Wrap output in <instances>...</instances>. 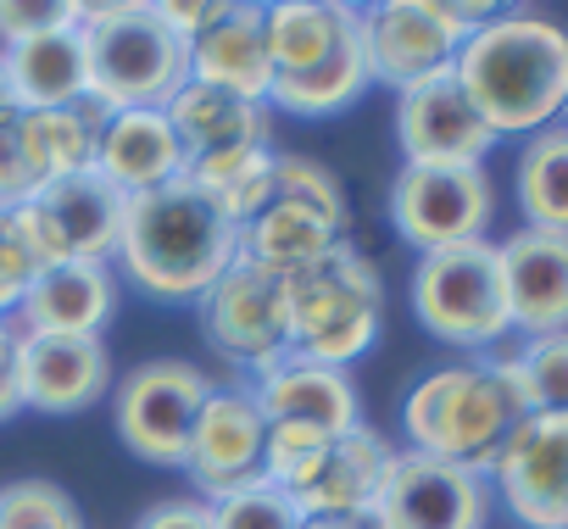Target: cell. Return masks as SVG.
<instances>
[{
	"mask_svg": "<svg viewBox=\"0 0 568 529\" xmlns=\"http://www.w3.org/2000/svg\"><path fill=\"white\" fill-rule=\"evenodd\" d=\"M12 129H0V206H23L34 195V179H29V162H23V145Z\"/></svg>",
	"mask_w": 568,
	"mask_h": 529,
	"instance_id": "obj_36",
	"label": "cell"
},
{
	"mask_svg": "<svg viewBox=\"0 0 568 529\" xmlns=\"http://www.w3.org/2000/svg\"><path fill=\"white\" fill-rule=\"evenodd\" d=\"M390 457L396 451L374 429H352V435L324 440L278 490L291 496L302 518H357V512H374Z\"/></svg>",
	"mask_w": 568,
	"mask_h": 529,
	"instance_id": "obj_16",
	"label": "cell"
},
{
	"mask_svg": "<svg viewBox=\"0 0 568 529\" xmlns=\"http://www.w3.org/2000/svg\"><path fill=\"white\" fill-rule=\"evenodd\" d=\"M490 18V7H452V0H385L363 12V45L379 84H418L429 73H446L463 51V40Z\"/></svg>",
	"mask_w": 568,
	"mask_h": 529,
	"instance_id": "obj_8",
	"label": "cell"
},
{
	"mask_svg": "<svg viewBox=\"0 0 568 529\" xmlns=\"http://www.w3.org/2000/svg\"><path fill=\"white\" fill-rule=\"evenodd\" d=\"M368 84H374V68H368V45H363V12H352L341 45H335L318 68L291 73V79H273L267 106L291 112V118H335V112H346L352 101H363Z\"/></svg>",
	"mask_w": 568,
	"mask_h": 529,
	"instance_id": "obj_26",
	"label": "cell"
},
{
	"mask_svg": "<svg viewBox=\"0 0 568 529\" xmlns=\"http://www.w3.org/2000/svg\"><path fill=\"white\" fill-rule=\"evenodd\" d=\"M485 479L524 529H568V413H529Z\"/></svg>",
	"mask_w": 568,
	"mask_h": 529,
	"instance_id": "obj_14",
	"label": "cell"
},
{
	"mask_svg": "<svg viewBox=\"0 0 568 529\" xmlns=\"http://www.w3.org/2000/svg\"><path fill=\"white\" fill-rule=\"evenodd\" d=\"M485 129L540 134L568 112V29L535 12H490L452 62Z\"/></svg>",
	"mask_w": 568,
	"mask_h": 529,
	"instance_id": "obj_2",
	"label": "cell"
},
{
	"mask_svg": "<svg viewBox=\"0 0 568 529\" xmlns=\"http://www.w3.org/2000/svg\"><path fill=\"white\" fill-rule=\"evenodd\" d=\"M256 407L267 424H302L318 435H352L363 429V407L346 368H324L307 357H284L267 374H256Z\"/></svg>",
	"mask_w": 568,
	"mask_h": 529,
	"instance_id": "obj_20",
	"label": "cell"
},
{
	"mask_svg": "<svg viewBox=\"0 0 568 529\" xmlns=\"http://www.w3.org/2000/svg\"><path fill=\"white\" fill-rule=\"evenodd\" d=\"M156 12H162V23H168V29H173V34L190 45V40H201V34H206V29H212V23H217L229 7H223V0H162Z\"/></svg>",
	"mask_w": 568,
	"mask_h": 529,
	"instance_id": "obj_35",
	"label": "cell"
},
{
	"mask_svg": "<svg viewBox=\"0 0 568 529\" xmlns=\"http://www.w3.org/2000/svg\"><path fill=\"white\" fill-rule=\"evenodd\" d=\"M496 212V184L485 167H402L390 184V223L413 251H446L485 240Z\"/></svg>",
	"mask_w": 568,
	"mask_h": 529,
	"instance_id": "obj_11",
	"label": "cell"
},
{
	"mask_svg": "<svg viewBox=\"0 0 568 529\" xmlns=\"http://www.w3.org/2000/svg\"><path fill=\"white\" fill-rule=\"evenodd\" d=\"M123 274L151 302H201L240 256V223L190 173L123 195L118 251Z\"/></svg>",
	"mask_w": 568,
	"mask_h": 529,
	"instance_id": "obj_1",
	"label": "cell"
},
{
	"mask_svg": "<svg viewBox=\"0 0 568 529\" xmlns=\"http://www.w3.org/2000/svg\"><path fill=\"white\" fill-rule=\"evenodd\" d=\"M352 12L357 7H341V0H278V7H262V34H267L273 79H291V73L318 68L341 45Z\"/></svg>",
	"mask_w": 568,
	"mask_h": 529,
	"instance_id": "obj_28",
	"label": "cell"
},
{
	"mask_svg": "<svg viewBox=\"0 0 568 529\" xmlns=\"http://www.w3.org/2000/svg\"><path fill=\"white\" fill-rule=\"evenodd\" d=\"M118 313V279L106 262H57L40 268L12 324L23 335H101Z\"/></svg>",
	"mask_w": 568,
	"mask_h": 529,
	"instance_id": "obj_21",
	"label": "cell"
},
{
	"mask_svg": "<svg viewBox=\"0 0 568 529\" xmlns=\"http://www.w3.org/2000/svg\"><path fill=\"white\" fill-rule=\"evenodd\" d=\"M101 123H106V112L95 101L51 106V112H23L12 134L23 145V162H29L34 190L51 184V179H68V173L95 167V134H101Z\"/></svg>",
	"mask_w": 568,
	"mask_h": 529,
	"instance_id": "obj_27",
	"label": "cell"
},
{
	"mask_svg": "<svg viewBox=\"0 0 568 529\" xmlns=\"http://www.w3.org/2000/svg\"><path fill=\"white\" fill-rule=\"evenodd\" d=\"M18 340H23V329H18L12 318H0V379L18 368Z\"/></svg>",
	"mask_w": 568,
	"mask_h": 529,
	"instance_id": "obj_39",
	"label": "cell"
},
{
	"mask_svg": "<svg viewBox=\"0 0 568 529\" xmlns=\"http://www.w3.org/2000/svg\"><path fill=\"white\" fill-rule=\"evenodd\" d=\"M413 313H418V324L435 340H446L457 352L496 346L513 329L496 240H468V245H446V251L418 256V268H413Z\"/></svg>",
	"mask_w": 568,
	"mask_h": 529,
	"instance_id": "obj_7",
	"label": "cell"
},
{
	"mask_svg": "<svg viewBox=\"0 0 568 529\" xmlns=\"http://www.w3.org/2000/svg\"><path fill=\"white\" fill-rule=\"evenodd\" d=\"M296 529H379L368 512H357V518H302Z\"/></svg>",
	"mask_w": 568,
	"mask_h": 529,
	"instance_id": "obj_40",
	"label": "cell"
},
{
	"mask_svg": "<svg viewBox=\"0 0 568 529\" xmlns=\"http://www.w3.org/2000/svg\"><path fill=\"white\" fill-rule=\"evenodd\" d=\"M190 79L245 101H267L273 62H267L262 7H229L201 40H190Z\"/></svg>",
	"mask_w": 568,
	"mask_h": 529,
	"instance_id": "obj_24",
	"label": "cell"
},
{
	"mask_svg": "<svg viewBox=\"0 0 568 529\" xmlns=\"http://www.w3.org/2000/svg\"><path fill=\"white\" fill-rule=\"evenodd\" d=\"M206 507H212V529H296L302 523V512L291 507V496L273 479H251Z\"/></svg>",
	"mask_w": 568,
	"mask_h": 529,
	"instance_id": "obj_32",
	"label": "cell"
},
{
	"mask_svg": "<svg viewBox=\"0 0 568 529\" xmlns=\"http://www.w3.org/2000/svg\"><path fill=\"white\" fill-rule=\"evenodd\" d=\"M262 446H267V418L256 407L251 390H217L206 396L190 446H184V474L195 479V490L206 501L262 479Z\"/></svg>",
	"mask_w": 568,
	"mask_h": 529,
	"instance_id": "obj_17",
	"label": "cell"
},
{
	"mask_svg": "<svg viewBox=\"0 0 568 529\" xmlns=\"http://www.w3.org/2000/svg\"><path fill=\"white\" fill-rule=\"evenodd\" d=\"M529 413H568V335H540L513 352Z\"/></svg>",
	"mask_w": 568,
	"mask_h": 529,
	"instance_id": "obj_30",
	"label": "cell"
},
{
	"mask_svg": "<svg viewBox=\"0 0 568 529\" xmlns=\"http://www.w3.org/2000/svg\"><path fill=\"white\" fill-rule=\"evenodd\" d=\"M23 118V101H18V90H12V73H7V57H0V129H12Z\"/></svg>",
	"mask_w": 568,
	"mask_h": 529,
	"instance_id": "obj_38",
	"label": "cell"
},
{
	"mask_svg": "<svg viewBox=\"0 0 568 529\" xmlns=\"http://www.w3.org/2000/svg\"><path fill=\"white\" fill-rule=\"evenodd\" d=\"M529 418V396L518 379L513 352L490 357V363H452L435 368L413 385L407 407H402V429L413 440V451L490 474L496 451L507 446V435Z\"/></svg>",
	"mask_w": 568,
	"mask_h": 529,
	"instance_id": "obj_3",
	"label": "cell"
},
{
	"mask_svg": "<svg viewBox=\"0 0 568 529\" xmlns=\"http://www.w3.org/2000/svg\"><path fill=\"white\" fill-rule=\"evenodd\" d=\"M90 45V101L101 112H162L190 84V45L145 0L79 12Z\"/></svg>",
	"mask_w": 568,
	"mask_h": 529,
	"instance_id": "obj_4",
	"label": "cell"
},
{
	"mask_svg": "<svg viewBox=\"0 0 568 529\" xmlns=\"http://www.w3.org/2000/svg\"><path fill=\"white\" fill-rule=\"evenodd\" d=\"M79 529H84V523H79Z\"/></svg>",
	"mask_w": 568,
	"mask_h": 529,
	"instance_id": "obj_42",
	"label": "cell"
},
{
	"mask_svg": "<svg viewBox=\"0 0 568 529\" xmlns=\"http://www.w3.org/2000/svg\"><path fill=\"white\" fill-rule=\"evenodd\" d=\"M95 173L118 195H145L184 173V151L162 112H106L95 134Z\"/></svg>",
	"mask_w": 568,
	"mask_h": 529,
	"instance_id": "obj_23",
	"label": "cell"
},
{
	"mask_svg": "<svg viewBox=\"0 0 568 529\" xmlns=\"http://www.w3.org/2000/svg\"><path fill=\"white\" fill-rule=\"evenodd\" d=\"M0 57H7V73H12V90H18L23 112H51V106L90 101V45H84L79 23L57 29V34H40L29 45H12Z\"/></svg>",
	"mask_w": 568,
	"mask_h": 529,
	"instance_id": "obj_25",
	"label": "cell"
},
{
	"mask_svg": "<svg viewBox=\"0 0 568 529\" xmlns=\"http://www.w3.org/2000/svg\"><path fill=\"white\" fill-rule=\"evenodd\" d=\"M134 529H212V507L206 501H156Z\"/></svg>",
	"mask_w": 568,
	"mask_h": 529,
	"instance_id": "obj_37",
	"label": "cell"
},
{
	"mask_svg": "<svg viewBox=\"0 0 568 529\" xmlns=\"http://www.w3.org/2000/svg\"><path fill=\"white\" fill-rule=\"evenodd\" d=\"M396 140L413 167H485L496 145L452 68L396 90Z\"/></svg>",
	"mask_w": 568,
	"mask_h": 529,
	"instance_id": "obj_15",
	"label": "cell"
},
{
	"mask_svg": "<svg viewBox=\"0 0 568 529\" xmlns=\"http://www.w3.org/2000/svg\"><path fill=\"white\" fill-rule=\"evenodd\" d=\"M335 240H346L341 179L307 156H273V201L251 223H240V262L273 279H291Z\"/></svg>",
	"mask_w": 568,
	"mask_h": 529,
	"instance_id": "obj_6",
	"label": "cell"
},
{
	"mask_svg": "<svg viewBox=\"0 0 568 529\" xmlns=\"http://www.w3.org/2000/svg\"><path fill=\"white\" fill-rule=\"evenodd\" d=\"M34 279H40V256L18 223V206H0V318H12L23 307Z\"/></svg>",
	"mask_w": 568,
	"mask_h": 529,
	"instance_id": "obj_33",
	"label": "cell"
},
{
	"mask_svg": "<svg viewBox=\"0 0 568 529\" xmlns=\"http://www.w3.org/2000/svg\"><path fill=\"white\" fill-rule=\"evenodd\" d=\"M79 0H0V40L12 45H29L40 34H57V29H73L79 23Z\"/></svg>",
	"mask_w": 568,
	"mask_h": 529,
	"instance_id": "obj_34",
	"label": "cell"
},
{
	"mask_svg": "<svg viewBox=\"0 0 568 529\" xmlns=\"http://www.w3.org/2000/svg\"><path fill=\"white\" fill-rule=\"evenodd\" d=\"M79 507L51 479H18L0 490V529H79Z\"/></svg>",
	"mask_w": 568,
	"mask_h": 529,
	"instance_id": "obj_31",
	"label": "cell"
},
{
	"mask_svg": "<svg viewBox=\"0 0 568 529\" xmlns=\"http://www.w3.org/2000/svg\"><path fill=\"white\" fill-rule=\"evenodd\" d=\"M562 118H568V112H562Z\"/></svg>",
	"mask_w": 568,
	"mask_h": 529,
	"instance_id": "obj_43",
	"label": "cell"
},
{
	"mask_svg": "<svg viewBox=\"0 0 568 529\" xmlns=\"http://www.w3.org/2000/svg\"><path fill=\"white\" fill-rule=\"evenodd\" d=\"M513 190L524 206V228L568 234V123H551L524 140Z\"/></svg>",
	"mask_w": 568,
	"mask_h": 529,
	"instance_id": "obj_29",
	"label": "cell"
},
{
	"mask_svg": "<svg viewBox=\"0 0 568 529\" xmlns=\"http://www.w3.org/2000/svg\"><path fill=\"white\" fill-rule=\"evenodd\" d=\"M501 285H507V318L524 340L568 335V234L518 228L501 245Z\"/></svg>",
	"mask_w": 568,
	"mask_h": 529,
	"instance_id": "obj_19",
	"label": "cell"
},
{
	"mask_svg": "<svg viewBox=\"0 0 568 529\" xmlns=\"http://www.w3.org/2000/svg\"><path fill=\"white\" fill-rule=\"evenodd\" d=\"M12 413H23V396H18V379L7 374V379H0V424H7Z\"/></svg>",
	"mask_w": 568,
	"mask_h": 529,
	"instance_id": "obj_41",
	"label": "cell"
},
{
	"mask_svg": "<svg viewBox=\"0 0 568 529\" xmlns=\"http://www.w3.org/2000/svg\"><path fill=\"white\" fill-rule=\"evenodd\" d=\"M206 346L234 357L240 368L267 374L273 363L291 357V302H284V279L251 268L234 256V268L195 302Z\"/></svg>",
	"mask_w": 568,
	"mask_h": 529,
	"instance_id": "obj_12",
	"label": "cell"
},
{
	"mask_svg": "<svg viewBox=\"0 0 568 529\" xmlns=\"http://www.w3.org/2000/svg\"><path fill=\"white\" fill-rule=\"evenodd\" d=\"M284 302H291V357L324 368L357 363L385 324V279L352 240H335L318 262L284 279Z\"/></svg>",
	"mask_w": 568,
	"mask_h": 529,
	"instance_id": "obj_5",
	"label": "cell"
},
{
	"mask_svg": "<svg viewBox=\"0 0 568 529\" xmlns=\"http://www.w3.org/2000/svg\"><path fill=\"white\" fill-rule=\"evenodd\" d=\"M12 379L23 407L68 418L112 390V352L101 335H23Z\"/></svg>",
	"mask_w": 568,
	"mask_h": 529,
	"instance_id": "obj_18",
	"label": "cell"
},
{
	"mask_svg": "<svg viewBox=\"0 0 568 529\" xmlns=\"http://www.w3.org/2000/svg\"><path fill=\"white\" fill-rule=\"evenodd\" d=\"M212 396V379L184 363V357H156L129 368V379L118 385V435L140 462L156 468H184V446L190 429L201 418Z\"/></svg>",
	"mask_w": 568,
	"mask_h": 529,
	"instance_id": "obj_9",
	"label": "cell"
},
{
	"mask_svg": "<svg viewBox=\"0 0 568 529\" xmlns=\"http://www.w3.org/2000/svg\"><path fill=\"white\" fill-rule=\"evenodd\" d=\"M18 223L40 256V268H57V262H106L118 251L123 195L95 167H84V173L40 184L18 206Z\"/></svg>",
	"mask_w": 568,
	"mask_h": 529,
	"instance_id": "obj_10",
	"label": "cell"
},
{
	"mask_svg": "<svg viewBox=\"0 0 568 529\" xmlns=\"http://www.w3.org/2000/svg\"><path fill=\"white\" fill-rule=\"evenodd\" d=\"M368 518L379 529H485L490 479L424 451H396Z\"/></svg>",
	"mask_w": 568,
	"mask_h": 529,
	"instance_id": "obj_13",
	"label": "cell"
},
{
	"mask_svg": "<svg viewBox=\"0 0 568 529\" xmlns=\"http://www.w3.org/2000/svg\"><path fill=\"white\" fill-rule=\"evenodd\" d=\"M162 118L184 151V167L267 145V101H245V95H229V90H212L195 79L162 106Z\"/></svg>",
	"mask_w": 568,
	"mask_h": 529,
	"instance_id": "obj_22",
	"label": "cell"
}]
</instances>
